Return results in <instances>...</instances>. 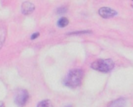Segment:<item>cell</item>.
<instances>
[{
  "mask_svg": "<svg viewBox=\"0 0 133 107\" xmlns=\"http://www.w3.org/2000/svg\"><path fill=\"white\" fill-rule=\"evenodd\" d=\"M83 71L81 69H72L67 74L64 80V84L70 88H76L82 84L83 78Z\"/></svg>",
  "mask_w": 133,
  "mask_h": 107,
  "instance_id": "1",
  "label": "cell"
},
{
  "mask_svg": "<svg viewBox=\"0 0 133 107\" xmlns=\"http://www.w3.org/2000/svg\"><path fill=\"white\" fill-rule=\"evenodd\" d=\"M91 68L102 73L110 72L114 68V62L111 59H100L91 64Z\"/></svg>",
  "mask_w": 133,
  "mask_h": 107,
  "instance_id": "2",
  "label": "cell"
},
{
  "mask_svg": "<svg viewBox=\"0 0 133 107\" xmlns=\"http://www.w3.org/2000/svg\"><path fill=\"white\" fill-rule=\"evenodd\" d=\"M28 97H29V95H28V92L26 90H18L16 97H15V103L16 104V105H18L19 107H23L26 104Z\"/></svg>",
  "mask_w": 133,
  "mask_h": 107,
  "instance_id": "3",
  "label": "cell"
},
{
  "mask_svg": "<svg viewBox=\"0 0 133 107\" xmlns=\"http://www.w3.org/2000/svg\"><path fill=\"white\" fill-rule=\"evenodd\" d=\"M99 15L102 17L108 19V18H111L114 16H116L117 12L114 9L110 8V7H102V8L99 9Z\"/></svg>",
  "mask_w": 133,
  "mask_h": 107,
  "instance_id": "4",
  "label": "cell"
},
{
  "mask_svg": "<svg viewBox=\"0 0 133 107\" xmlns=\"http://www.w3.org/2000/svg\"><path fill=\"white\" fill-rule=\"evenodd\" d=\"M35 10V5L31 2H24L22 4V7H21V11L24 15H30L34 12Z\"/></svg>",
  "mask_w": 133,
  "mask_h": 107,
  "instance_id": "5",
  "label": "cell"
},
{
  "mask_svg": "<svg viewBox=\"0 0 133 107\" xmlns=\"http://www.w3.org/2000/svg\"><path fill=\"white\" fill-rule=\"evenodd\" d=\"M125 105H126V100L124 98H119L110 103L109 107H125Z\"/></svg>",
  "mask_w": 133,
  "mask_h": 107,
  "instance_id": "6",
  "label": "cell"
},
{
  "mask_svg": "<svg viewBox=\"0 0 133 107\" xmlns=\"http://www.w3.org/2000/svg\"><path fill=\"white\" fill-rule=\"evenodd\" d=\"M69 24V20L67 19L66 17H62L59 19V21H58L57 25L59 27H65L67 25Z\"/></svg>",
  "mask_w": 133,
  "mask_h": 107,
  "instance_id": "7",
  "label": "cell"
},
{
  "mask_svg": "<svg viewBox=\"0 0 133 107\" xmlns=\"http://www.w3.org/2000/svg\"><path fill=\"white\" fill-rule=\"evenodd\" d=\"M37 107H53V104L50 100H44L37 104Z\"/></svg>",
  "mask_w": 133,
  "mask_h": 107,
  "instance_id": "8",
  "label": "cell"
},
{
  "mask_svg": "<svg viewBox=\"0 0 133 107\" xmlns=\"http://www.w3.org/2000/svg\"><path fill=\"white\" fill-rule=\"evenodd\" d=\"M66 10H67L66 7H60V8H58L57 13H59V14H62V13H64Z\"/></svg>",
  "mask_w": 133,
  "mask_h": 107,
  "instance_id": "9",
  "label": "cell"
},
{
  "mask_svg": "<svg viewBox=\"0 0 133 107\" xmlns=\"http://www.w3.org/2000/svg\"><path fill=\"white\" fill-rule=\"evenodd\" d=\"M37 36H39V33H37V32H36V33H35L33 35H32V36H31V38H32V39H35Z\"/></svg>",
  "mask_w": 133,
  "mask_h": 107,
  "instance_id": "10",
  "label": "cell"
},
{
  "mask_svg": "<svg viewBox=\"0 0 133 107\" xmlns=\"http://www.w3.org/2000/svg\"><path fill=\"white\" fill-rule=\"evenodd\" d=\"M0 107H5V104H4V103L1 102V101H0Z\"/></svg>",
  "mask_w": 133,
  "mask_h": 107,
  "instance_id": "11",
  "label": "cell"
},
{
  "mask_svg": "<svg viewBox=\"0 0 133 107\" xmlns=\"http://www.w3.org/2000/svg\"><path fill=\"white\" fill-rule=\"evenodd\" d=\"M65 107H72V105H67V106H65Z\"/></svg>",
  "mask_w": 133,
  "mask_h": 107,
  "instance_id": "12",
  "label": "cell"
}]
</instances>
